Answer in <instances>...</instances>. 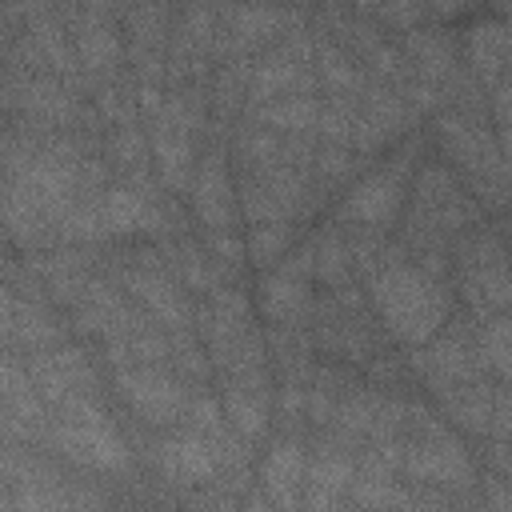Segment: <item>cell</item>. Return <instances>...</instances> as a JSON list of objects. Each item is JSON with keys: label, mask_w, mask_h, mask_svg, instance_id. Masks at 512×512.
<instances>
[{"label": "cell", "mask_w": 512, "mask_h": 512, "mask_svg": "<svg viewBox=\"0 0 512 512\" xmlns=\"http://www.w3.org/2000/svg\"><path fill=\"white\" fill-rule=\"evenodd\" d=\"M400 480L448 496V504H480V476L472 452L432 404L408 400Z\"/></svg>", "instance_id": "obj_1"}, {"label": "cell", "mask_w": 512, "mask_h": 512, "mask_svg": "<svg viewBox=\"0 0 512 512\" xmlns=\"http://www.w3.org/2000/svg\"><path fill=\"white\" fill-rule=\"evenodd\" d=\"M304 328L320 356L348 364V368H364L376 352H384V328H380L368 296H360L352 284L312 296Z\"/></svg>", "instance_id": "obj_5"}, {"label": "cell", "mask_w": 512, "mask_h": 512, "mask_svg": "<svg viewBox=\"0 0 512 512\" xmlns=\"http://www.w3.org/2000/svg\"><path fill=\"white\" fill-rule=\"evenodd\" d=\"M160 104H164V84H144V80H136V112H140L144 120H152V116L160 112Z\"/></svg>", "instance_id": "obj_41"}, {"label": "cell", "mask_w": 512, "mask_h": 512, "mask_svg": "<svg viewBox=\"0 0 512 512\" xmlns=\"http://www.w3.org/2000/svg\"><path fill=\"white\" fill-rule=\"evenodd\" d=\"M24 368H28L32 384H36V392L48 408H60V404L80 400V396H100L96 360L76 344H56V348L28 352Z\"/></svg>", "instance_id": "obj_12"}, {"label": "cell", "mask_w": 512, "mask_h": 512, "mask_svg": "<svg viewBox=\"0 0 512 512\" xmlns=\"http://www.w3.org/2000/svg\"><path fill=\"white\" fill-rule=\"evenodd\" d=\"M488 4H492L496 12H504V8H508V0H488Z\"/></svg>", "instance_id": "obj_45"}, {"label": "cell", "mask_w": 512, "mask_h": 512, "mask_svg": "<svg viewBox=\"0 0 512 512\" xmlns=\"http://www.w3.org/2000/svg\"><path fill=\"white\" fill-rule=\"evenodd\" d=\"M432 136H436L448 168L472 192V200L480 208H488L492 216H500L508 204V148L488 128V116L440 108L432 116Z\"/></svg>", "instance_id": "obj_3"}, {"label": "cell", "mask_w": 512, "mask_h": 512, "mask_svg": "<svg viewBox=\"0 0 512 512\" xmlns=\"http://www.w3.org/2000/svg\"><path fill=\"white\" fill-rule=\"evenodd\" d=\"M40 444L60 460L92 472H124L132 464V448L116 432V420L100 396H80L60 404L56 416H48Z\"/></svg>", "instance_id": "obj_4"}, {"label": "cell", "mask_w": 512, "mask_h": 512, "mask_svg": "<svg viewBox=\"0 0 512 512\" xmlns=\"http://www.w3.org/2000/svg\"><path fill=\"white\" fill-rule=\"evenodd\" d=\"M12 36H16V32H12L8 24H0V64H4V56H8V44H12Z\"/></svg>", "instance_id": "obj_43"}, {"label": "cell", "mask_w": 512, "mask_h": 512, "mask_svg": "<svg viewBox=\"0 0 512 512\" xmlns=\"http://www.w3.org/2000/svg\"><path fill=\"white\" fill-rule=\"evenodd\" d=\"M360 164H364V160H360L348 144H316L312 180H316V188H320L324 196H332V192H344V188L356 180Z\"/></svg>", "instance_id": "obj_33"}, {"label": "cell", "mask_w": 512, "mask_h": 512, "mask_svg": "<svg viewBox=\"0 0 512 512\" xmlns=\"http://www.w3.org/2000/svg\"><path fill=\"white\" fill-rule=\"evenodd\" d=\"M304 456L308 444L300 432H280L264 460H260V496L268 508H300V488H304Z\"/></svg>", "instance_id": "obj_22"}, {"label": "cell", "mask_w": 512, "mask_h": 512, "mask_svg": "<svg viewBox=\"0 0 512 512\" xmlns=\"http://www.w3.org/2000/svg\"><path fill=\"white\" fill-rule=\"evenodd\" d=\"M308 252H312V280H320L324 288H344V284L356 280L340 220L320 224V228L308 236Z\"/></svg>", "instance_id": "obj_27"}, {"label": "cell", "mask_w": 512, "mask_h": 512, "mask_svg": "<svg viewBox=\"0 0 512 512\" xmlns=\"http://www.w3.org/2000/svg\"><path fill=\"white\" fill-rule=\"evenodd\" d=\"M492 396H496V380L480 376V380H464L452 384L444 392H436V412L444 416V424H452L456 432L468 436H488V420H492Z\"/></svg>", "instance_id": "obj_24"}, {"label": "cell", "mask_w": 512, "mask_h": 512, "mask_svg": "<svg viewBox=\"0 0 512 512\" xmlns=\"http://www.w3.org/2000/svg\"><path fill=\"white\" fill-rule=\"evenodd\" d=\"M480 488H484V492H480V504H484V508H492V512H508V508H512V488H508V476L488 472Z\"/></svg>", "instance_id": "obj_40"}, {"label": "cell", "mask_w": 512, "mask_h": 512, "mask_svg": "<svg viewBox=\"0 0 512 512\" xmlns=\"http://www.w3.org/2000/svg\"><path fill=\"white\" fill-rule=\"evenodd\" d=\"M400 52H404V60L412 64V72L420 76V80H428V84H444L456 68H460V48H456V40L448 36V32H440V28H412V32H400V44H396Z\"/></svg>", "instance_id": "obj_25"}, {"label": "cell", "mask_w": 512, "mask_h": 512, "mask_svg": "<svg viewBox=\"0 0 512 512\" xmlns=\"http://www.w3.org/2000/svg\"><path fill=\"white\" fill-rule=\"evenodd\" d=\"M420 152H424V140L420 136L408 132L404 140H396V148L388 152L384 164L368 168L364 176H356L340 192L336 220L340 224H364V228L392 232L396 220H400V212H404L408 184H412V172L420 164Z\"/></svg>", "instance_id": "obj_7"}, {"label": "cell", "mask_w": 512, "mask_h": 512, "mask_svg": "<svg viewBox=\"0 0 512 512\" xmlns=\"http://www.w3.org/2000/svg\"><path fill=\"white\" fill-rule=\"evenodd\" d=\"M48 404L40 400L28 368L12 356H0V440L32 444L48 424Z\"/></svg>", "instance_id": "obj_18"}, {"label": "cell", "mask_w": 512, "mask_h": 512, "mask_svg": "<svg viewBox=\"0 0 512 512\" xmlns=\"http://www.w3.org/2000/svg\"><path fill=\"white\" fill-rule=\"evenodd\" d=\"M104 160L120 180H148L152 172V152H148V136L140 124H116L104 136Z\"/></svg>", "instance_id": "obj_29"}, {"label": "cell", "mask_w": 512, "mask_h": 512, "mask_svg": "<svg viewBox=\"0 0 512 512\" xmlns=\"http://www.w3.org/2000/svg\"><path fill=\"white\" fill-rule=\"evenodd\" d=\"M464 56L468 72L484 84V92L500 80H508V24L504 16H480L464 32Z\"/></svg>", "instance_id": "obj_23"}, {"label": "cell", "mask_w": 512, "mask_h": 512, "mask_svg": "<svg viewBox=\"0 0 512 512\" xmlns=\"http://www.w3.org/2000/svg\"><path fill=\"white\" fill-rule=\"evenodd\" d=\"M468 304V316L484 320L508 312L512 304V276H508V248L504 224H472L452 240V272H448Z\"/></svg>", "instance_id": "obj_6"}, {"label": "cell", "mask_w": 512, "mask_h": 512, "mask_svg": "<svg viewBox=\"0 0 512 512\" xmlns=\"http://www.w3.org/2000/svg\"><path fill=\"white\" fill-rule=\"evenodd\" d=\"M112 384L128 412L148 428H176L184 420V408L192 400V388L184 376H176L164 364H124L112 368Z\"/></svg>", "instance_id": "obj_10"}, {"label": "cell", "mask_w": 512, "mask_h": 512, "mask_svg": "<svg viewBox=\"0 0 512 512\" xmlns=\"http://www.w3.org/2000/svg\"><path fill=\"white\" fill-rule=\"evenodd\" d=\"M64 24H68V36H72V48H76V60L80 68L88 72L92 88L100 80H112L124 72V40L116 32V20H104L80 4H68L64 12Z\"/></svg>", "instance_id": "obj_17"}, {"label": "cell", "mask_w": 512, "mask_h": 512, "mask_svg": "<svg viewBox=\"0 0 512 512\" xmlns=\"http://www.w3.org/2000/svg\"><path fill=\"white\" fill-rule=\"evenodd\" d=\"M92 108H96V116L104 120V124H136V84L120 72V76H112V80H100L96 88H92Z\"/></svg>", "instance_id": "obj_34"}, {"label": "cell", "mask_w": 512, "mask_h": 512, "mask_svg": "<svg viewBox=\"0 0 512 512\" xmlns=\"http://www.w3.org/2000/svg\"><path fill=\"white\" fill-rule=\"evenodd\" d=\"M416 112L408 108V100L400 96V88L380 84V80H364L360 96H356V120H352V152L360 160L380 156L384 148H392L396 140H404L416 128Z\"/></svg>", "instance_id": "obj_11"}, {"label": "cell", "mask_w": 512, "mask_h": 512, "mask_svg": "<svg viewBox=\"0 0 512 512\" xmlns=\"http://www.w3.org/2000/svg\"><path fill=\"white\" fill-rule=\"evenodd\" d=\"M312 68H316V80H320L324 96H360V88L368 80L364 68L336 40H328L320 32H316V60H312Z\"/></svg>", "instance_id": "obj_30"}, {"label": "cell", "mask_w": 512, "mask_h": 512, "mask_svg": "<svg viewBox=\"0 0 512 512\" xmlns=\"http://www.w3.org/2000/svg\"><path fill=\"white\" fill-rule=\"evenodd\" d=\"M188 432H196V436H204V440H216L220 432H228L232 424L224 420V408H220V400L216 396H208V392H192V400H188V408H184V420H180Z\"/></svg>", "instance_id": "obj_38"}, {"label": "cell", "mask_w": 512, "mask_h": 512, "mask_svg": "<svg viewBox=\"0 0 512 512\" xmlns=\"http://www.w3.org/2000/svg\"><path fill=\"white\" fill-rule=\"evenodd\" d=\"M368 304L388 340L416 348L452 316V288L412 260H388L368 276Z\"/></svg>", "instance_id": "obj_2"}, {"label": "cell", "mask_w": 512, "mask_h": 512, "mask_svg": "<svg viewBox=\"0 0 512 512\" xmlns=\"http://www.w3.org/2000/svg\"><path fill=\"white\" fill-rule=\"evenodd\" d=\"M408 372H416L420 384L432 396L452 388V384L488 376L484 364H480V352H476V316H456L452 312L436 336L408 348Z\"/></svg>", "instance_id": "obj_8"}, {"label": "cell", "mask_w": 512, "mask_h": 512, "mask_svg": "<svg viewBox=\"0 0 512 512\" xmlns=\"http://www.w3.org/2000/svg\"><path fill=\"white\" fill-rule=\"evenodd\" d=\"M172 20H176V0H136V4L124 12L128 44H144V48H168Z\"/></svg>", "instance_id": "obj_31"}, {"label": "cell", "mask_w": 512, "mask_h": 512, "mask_svg": "<svg viewBox=\"0 0 512 512\" xmlns=\"http://www.w3.org/2000/svg\"><path fill=\"white\" fill-rule=\"evenodd\" d=\"M356 448L352 440L336 436L332 428H316V440L308 444L304 456V488L300 504L304 508H340L356 472Z\"/></svg>", "instance_id": "obj_13"}, {"label": "cell", "mask_w": 512, "mask_h": 512, "mask_svg": "<svg viewBox=\"0 0 512 512\" xmlns=\"http://www.w3.org/2000/svg\"><path fill=\"white\" fill-rule=\"evenodd\" d=\"M272 380L268 368H252V372H236V376H220V408L224 420L248 440H264L272 428Z\"/></svg>", "instance_id": "obj_19"}, {"label": "cell", "mask_w": 512, "mask_h": 512, "mask_svg": "<svg viewBox=\"0 0 512 512\" xmlns=\"http://www.w3.org/2000/svg\"><path fill=\"white\" fill-rule=\"evenodd\" d=\"M316 112H320V96L316 92H288L276 100H264L256 108H248L244 116L288 136V132H312L316 128Z\"/></svg>", "instance_id": "obj_28"}, {"label": "cell", "mask_w": 512, "mask_h": 512, "mask_svg": "<svg viewBox=\"0 0 512 512\" xmlns=\"http://www.w3.org/2000/svg\"><path fill=\"white\" fill-rule=\"evenodd\" d=\"M148 152H152V172L164 184V192L172 196H188L192 172H196V156H200V140L160 116L148 120Z\"/></svg>", "instance_id": "obj_21"}, {"label": "cell", "mask_w": 512, "mask_h": 512, "mask_svg": "<svg viewBox=\"0 0 512 512\" xmlns=\"http://www.w3.org/2000/svg\"><path fill=\"white\" fill-rule=\"evenodd\" d=\"M0 504H8V480H4V472H0Z\"/></svg>", "instance_id": "obj_44"}, {"label": "cell", "mask_w": 512, "mask_h": 512, "mask_svg": "<svg viewBox=\"0 0 512 512\" xmlns=\"http://www.w3.org/2000/svg\"><path fill=\"white\" fill-rule=\"evenodd\" d=\"M108 280L120 284V292L128 300H136V308L156 320L164 332H196L192 320H196V304L188 300V292L164 272V268H152V264H136L128 256H108V268H104Z\"/></svg>", "instance_id": "obj_9"}, {"label": "cell", "mask_w": 512, "mask_h": 512, "mask_svg": "<svg viewBox=\"0 0 512 512\" xmlns=\"http://www.w3.org/2000/svg\"><path fill=\"white\" fill-rule=\"evenodd\" d=\"M312 252L308 240H296L260 284V312L268 324H308L312 308Z\"/></svg>", "instance_id": "obj_14"}, {"label": "cell", "mask_w": 512, "mask_h": 512, "mask_svg": "<svg viewBox=\"0 0 512 512\" xmlns=\"http://www.w3.org/2000/svg\"><path fill=\"white\" fill-rule=\"evenodd\" d=\"M188 200L204 232H232L236 228V176L228 160V144H204L196 156V172L188 184Z\"/></svg>", "instance_id": "obj_15"}, {"label": "cell", "mask_w": 512, "mask_h": 512, "mask_svg": "<svg viewBox=\"0 0 512 512\" xmlns=\"http://www.w3.org/2000/svg\"><path fill=\"white\" fill-rule=\"evenodd\" d=\"M64 340H68V324L64 320H56L40 300L16 296V308H12V320H8V332H4L8 348L40 352V348H56Z\"/></svg>", "instance_id": "obj_26"}, {"label": "cell", "mask_w": 512, "mask_h": 512, "mask_svg": "<svg viewBox=\"0 0 512 512\" xmlns=\"http://www.w3.org/2000/svg\"><path fill=\"white\" fill-rule=\"evenodd\" d=\"M152 468L168 480V484H212L220 476V456L212 448V440L196 436V432H172V436H160L148 452Z\"/></svg>", "instance_id": "obj_20"}, {"label": "cell", "mask_w": 512, "mask_h": 512, "mask_svg": "<svg viewBox=\"0 0 512 512\" xmlns=\"http://www.w3.org/2000/svg\"><path fill=\"white\" fill-rule=\"evenodd\" d=\"M484 0H424V8L432 12V16H448V20H456V16H464V12H472V8H480Z\"/></svg>", "instance_id": "obj_42"}, {"label": "cell", "mask_w": 512, "mask_h": 512, "mask_svg": "<svg viewBox=\"0 0 512 512\" xmlns=\"http://www.w3.org/2000/svg\"><path fill=\"white\" fill-rule=\"evenodd\" d=\"M356 120V96H324L316 112V144H348ZM352 148V144H348Z\"/></svg>", "instance_id": "obj_36"}, {"label": "cell", "mask_w": 512, "mask_h": 512, "mask_svg": "<svg viewBox=\"0 0 512 512\" xmlns=\"http://www.w3.org/2000/svg\"><path fill=\"white\" fill-rule=\"evenodd\" d=\"M476 352H480L484 372L492 380L508 384V356H512V320H508V312L476 320Z\"/></svg>", "instance_id": "obj_32"}, {"label": "cell", "mask_w": 512, "mask_h": 512, "mask_svg": "<svg viewBox=\"0 0 512 512\" xmlns=\"http://www.w3.org/2000/svg\"><path fill=\"white\" fill-rule=\"evenodd\" d=\"M296 244V224L292 220H272V224H248L244 256L256 268H272L288 248Z\"/></svg>", "instance_id": "obj_35"}, {"label": "cell", "mask_w": 512, "mask_h": 512, "mask_svg": "<svg viewBox=\"0 0 512 512\" xmlns=\"http://www.w3.org/2000/svg\"><path fill=\"white\" fill-rule=\"evenodd\" d=\"M304 24V4H268V0H220V28L240 52L272 48L284 32Z\"/></svg>", "instance_id": "obj_16"}, {"label": "cell", "mask_w": 512, "mask_h": 512, "mask_svg": "<svg viewBox=\"0 0 512 512\" xmlns=\"http://www.w3.org/2000/svg\"><path fill=\"white\" fill-rule=\"evenodd\" d=\"M204 252L212 260V272L220 276V284H236L244 272V240H236L232 232H208Z\"/></svg>", "instance_id": "obj_37"}, {"label": "cell", "mask_w": 512, "mask_h": 512, "mask_svg": "<svg viewBox=\"0 0 512 512\" xmlns=\"http://www.w3.org/2000/svg\"><path fill=\"white\" fill-rule=\"evenodd\" d=\"M424 16H428L424 0H376L368 20H376L380 28H392V32H412L424 24Z\"/></svg>", "instance_id": "obj_39"}]
</instances>
